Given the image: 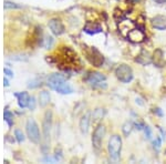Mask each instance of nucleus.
Instances as JSON below:
<instances>
[{
  "mask_svg": "<svg viewBox=\"0 0 166 164\" xmlns=\"http://www.w3.org/2000/svg\"><path fill=\"white\" fill-rule=\"evenodd\" d=\"M48 86L54 91L62 94H70L73 92V88L65 81L64 77L60 73H53L48 78Z\"/></svg>",
  "mask_w": 166,
  "mask_h": 164,
  "instance_id": "1",
  "label": "nucleus"
},
{
  "mask_svg": "<svg viewBox=\"0 0 166 164\" xmlns=\"http://www.w3.org/2000/svg\"><path fill=\"white\" fill-rule=\"evenodd\" d=\"M108 151L109 155L112 160L117 161L120 158L122 151V138L119 134H113L110 138L108 143Z\"/></svg>",
  "mask_w": 166,
  "mask_h": 164,
  "instance_id": "2",
  "label": "nucleus"
},
{
  "mask_svg": "<svg viewBox=\"0 0 166 164\" xmlns=\"http://www.w3.org/2000/svg\"><path fill=\"white\" fill-rule=\"evenodd\" d=\"M26 131H27V135L31 142L33 143H40L41 141V135H40V130L37 124V122L33 119H28L26 123Z\"/></svg>",
  "mask_w": 166,
  "mask_h": 164,
  "instance_id": "3",
  "label": "nucleus"
},
{
  "mask_svg": "<svg viewBox=\"0 0 166 164\" xmlns=\"http://www.w3.org/2000/svg\"><path fill=\"white\" fill-rule=\"evenodd\" d=\"M115 75L117 80L123 83H130L133 80V70L127 64H120L115 69Z\"/></svg>",
  "mask_w": 166,
  "mask_h": 164,
  "instance_id": "4",
  "label": "nucleus"
},
{
  "mask_svg": "<svg viewBox=\"0 0 166 164\" xmlns=\"http://www.w3.org/2000/svg\"><path fill=\"white\" fill-rule=\"evenodd\" d=\"M105 133H106V128L103 124L97 125L94 130L93 135H92V145L97 151H100L102 147V142L105 136Z\"/></svg>",
  "mask_w": 166,
  "mask_h": 164,
  "instance_id": "5",
  "label": "nucleus"
},
{
  "mask_svg": "<svg viewBox=\"0 0 166 164\" xmlns=\"http://www.w3.org/2000/svg\"><path fill=\"white\" fill-rule=\"evenodd\" d=\"M85 56L86 59L89 60V62L93 67H102L103 62H104V58H103L102 53L100 52L97 49H95L94 47H91L90 49L86 50Z\"/></svg>",
  "mask_w": 166,
  "mask_h": 164,
  "instance_id": "6",
  "label": "nucleus"
},
{
  "mask_svg": "<svg viewBox=\"0 0 166 164\" xmlns=\"http://www.w3.org/2000/svg\"><path fill=\"white\" fill-rule=\"evenodd\" d=\"M105 80H106V77L101 72H90L85 78L86 82L94 88H102L101 83L105 82Z\"/></svg>",
  "mask_w": 166,
  "mask_h": 164,
  "instance_id": "7",
  "label": "nucleus"
},
{
  "mask_svg": "<svg viewBox=\"0 0 166 164\" xmlns=\"http://www.w3.org/2000/svg\"><path fill=\"white\" fill-rule=\"evenodd\" d=\"M51 128H52V111L48 110L44 113L43 121H42V130H43V136L45 141H48L50 138Z\"/></svg>",
  "mask_w": 166,
  "mask_h": 164,
  "instance_id": "8",
  "label": "nucleus"
},
{
  "mask_svg": "<svg viewBox=\"0 0 166 164\" xmlns=\"http://www.w3.org/2000/svg\"><path fill=\"white\" fill-rule=\"evenodd\" d=\"M151 22H152L153 28H155L156 30H160V31L166 30V16L157 14V16H155V17L152 18Z\"/></svg>",
  "mask_w": 166,
  "mask_h": 164,
  "instance_id": "9",
  "label": "nucleus"
},
{
  "mask_svg": "<svg viewBox=\"0 0 166 164\" xmlns=\"http://www.w3.org/2000/svg\"><path fill=\"white\" fill-rule=\"evenodd\" d=\"M49 28L51 29L52 34L55 36H61L64 34V26L62 25L59 19H51L49 21Z\"/></svg>",
  "mask_w": 166,
  "mask_h": 164,
  "instance_id": "10",
  "label": "nucleus"
},
{
  "mask_svg": "<svg viewBox=\"0 0 166 164\" xmlns=\"http://www.w3.org/2000/svg\"><path fill=\"white\" fill-rule=\"evenodd\" d=\"M127 38L133 42H142L145 39V34L143 30H140V29H132L128 31Z\"/></svg>",
  "mask_w": 166,
  "mask_h": 164,
  "instance_id": "11",
  "label": "nucleus"
},
{
  "mask_svg": "<svg viewBox=\"0 0 166 164\" xmlns=\"http://www.w3.org/2000/svg\"><path fill=\"white\" fill-rule=\"evenodd\" d=\"M91 112H86L80 120V130L83 134H86L90 128V122H91Z\"/></svg>",
  "mask_w": 166,
  "mask_h": 164,
  "instance_id": "12",
  "label": "nucleus"
},
{
  "mask_svg": "<svg viewBox=\"0 0 166 164\" xmlns=\"http://www.w3.org/2000/svg\"><path fill=\"white\" fill-rule=\"evenodd\" d=\"M16 97L18 99V104L20 108H26L29 104V100H30V95L28 94V92H19L16 93Z\"/></svg>",
  "mask_w": 166,
  "mask_h": 164,
  "instance_id": "13",
  "label": "nucleus"
},
{
  "mask_svg": "<svg viewBox=\"0 0 166 164\" xmlns=\"http://www.w3.org/2000/svg\"><path fill=\"white\" fill-rule=\"evenodd\" d=\"M135 61L137 62V63L142 64V66H146V64H149L152 62V58L149 57V54L146 51H142L137 56V58L135 59Z\"/></svg>",
  "mask_w": 166,
  "mask_h": 164,
  "instance_id": "14",
  "label": "nucleus"
},
{
  "mask_svg": "<svg viewBox=\"0 0 166 164\" xmlns=\"http://www.w3.org/2000/svg\"><path fill=\"white\" fill-rule=\"evenodd\" d=\"M50 102V92L49 91H41L39 93V104L40 106H45Z\"/></svg>",
  "mask_w": 166,
  "mask_h": 164,
  "instance_id": "15",
  "label": "nucleus"
},
{
  "mask_svg": "<svg viewBox=\"0 0 166 164\" xmlns=\"http://www.w3.org/2000/svg\"><path fill=\"white\" fill-rule=\"evenodd\" d=\"M163 51L160 49H156L153 53V62H154L157 67H162L163 64Z\"/></svg>",
  "mask_w": 166,
  "mask_h": 164,
  "instance_id": "16",
  "label": "nucleus"
},
{
  "mask_svg": "<svg viewBox=\"0 0 166 164\" xmlns=\"http://www.w3.org/2000/svg\"><path fill=\"white\" fill-rule=\"evenodd\" d=\"M104 114H105L104 109H102V108L95 109L91 115L93 122H99V121H101V120L103 119V117H104Z\"/></svg>",
  "mask_w": 166,
  "mask_h": 164,
  "instance_id": "17",
  "label": "nucleus"
},
{
  "mask_svg": "<svg viewBox=\"0 0 166 164\" xmlns=\"http://www.w3.org/2000/svg\"><path fill=\"white\" fill-rule=\"evenodd\" d=\"M133 128H134V124H133L131 121H126L124 122V124L122 125V132L124 134V136H128L132 133Z\"/></svg>",
  "mask_w": 166,
  "mask_h": 164,
  "instance_id": "18",
  "label": "nucleus"
},
{
  "mask_svg": "<svg viewBox=\"0 0 166 164\" xmlns=\"http://www.w3.org/2000/svg\"><path fill=\"white\" fill-rule=\"evenodd\" d=\"M3 118H5V121L8 123L9 126H11L12 123H14V114L8 110H6L5 113H3Z\"/></svg>",
  "mask_w": 166,
  "mask_h": 164,
  "instance_id": "19",
  "label": "nucleus"
},
{
  "mask_svg": "<svg viewBox=\"0 0 166 164\" xmlns=\"http://www.w3.org/2000/svg\"><path fill=\"white\" fill-rule=\"evenodd\" d=\"M53 42H54V40L52 37H45V39H43V47L45 49H50L53 46Z\"/></svg>",
  "mask_w": 166,
  "mask_h": 164,
  "instance_id": "20",
  "label": "nucleus"
},
{
  "mask_svg": "<svg viewBox=\"0 0 166 164\" xmlns=\"http://www.w3.org/2000/svg\"><path fill=\"white\" fill-rule=\"evenodd\" d=\"M14 136H16L17 141L20 142V143L25 141V135H23V133H22L21 130H18V129H17V130L14 131Z\"/></svg>",
  "mask_w": 166,
  "mask_h": 164,
  "instance_id": "21",
  "label": "nucleus"
},
{
  "mask_svg": "<svg viewBox=\"0 0 166 164\" xmlns=\"http://www.w3.org/2000/svg\"><path fill=\"white\" fill-rule=\"evenodd\" d=\"M20 8V6L16 5L14 2H10V1H5V9H18Z\"/></svg>",
  "mask_w": 166,
  "mask_h": 164,
  "instance_id": "22",
  "label": "nucleus"
},
{
  "mask_svg": "<svg viewBox=\"0 0 166 164\" xmlns=\"http://www.w3.org/2000/svg\"><path fill=\"white\" fill-rule=\"evenodd\" d=\"M36 98L34 97H30V100H29V104H28V108L30 109V110H34L36 109Z\"/></svg>",
  "mask_w": 166,
  "mask_h": 164,
  "instance_id": "23",
  "label": "nucleus"
},
{
  "mask_svg": "<svg viewBox=\"0 0 166 164\" xmlns=\"http://www.w3.org/2000/svg\"><path fill=\"white\" fill-rule=\"evenodd\" d=\"M144 131H145V135H146L147 139H151V138H152V131H151V128L147 126V125H145V126H144Z\"/></svg>",
  "mask_w": 166,
  "mask_h": 164,
  "instance_id": "24",
  "label": "nucleus"
},
{
  "mask_svg": "<svg viewBox=\"0 0 166 164\" xmlns=\"http://www.w3.org/2000/svg\"><path fill=\"white\" fill-rule=\"evenodd\" d=\"M153 144H154V147L156 146V149H160V144H162V141H160V138H156V139H155V141L153 142Z\"/></svg>",
  "mask_w": 166,
  "mask_h": 164,
  "instance_id": "25",
  "label": "nucleus"
},
{
  "mask_svg": "<svg viewBox=\"0 0 166 164\" xmlns=\"http://www.w3.org/2000/svg\"><path fill=\"white\" fill-rule=\"evenodd\" d=\"M3 71H5V73L8 75V77H14V73H12V71H11V70H9V69H7V68H6Z\"/></svg>",
  "mask_w": 166,
  "mask_h": 164,
  "instance_id": "26",
  "label": "nucleus"
},
{
  "mask_svg": "<svg viewBox=\"0 0 166 164\" xmlns=\"http://www.w3.org/2000/svg\"><path fill=\"white\" fill-rule=\"evenodd\" d=\"M135 126H136V129H137V130H142V129H143L145 125L142 124V123H135Z\"/></svg>",
  "mask_w": 166,
  "mask_h": 164,
  "instance_id": "27",
  "label": "nucleus"
},
{
  "mask_svg": "<svg viewBox=\"0 0 166 164\" xmlns=\"http://www.w3.org/2000/svg\"><path fill=\"white\" fill-rule=\"evenodd\" d=\"M154 112H156V113L160 115V117H162V115H163V113H162V111H160V109H155Z\"/></svg>",
  "mask_w": 166,
  "mask_h": 164,
  "instance_id": "28",
  "label": "nucleus"
},
{
  "mask_svg": "<svg viewBox=\"0 0 166 164\" xmlns=\"http://www.w3.org/2000/svg\"><path fill=\"white\" fill-rule=\"evenodd\" d=\"M153 1H155L156 3H160V5H162V3H165L166 0H153Z\"/></svg>",
  "mask_w": 166,
  "mask_h": 164,
  "instance_id": "29",
  "label": "nucleus"
},
{
  "mask_svg": "<svg viewBox=\"0 0 166 164\" xmlns=\"http://www.w3.org/2000/svg\"><path fill=\"white\" fill-rule=\"evenodd\" d=\"M3 84H5L6 86H9V83H8V80H7V79H5V80H3Z\"/></svg>",
  "mask_w": 166,
  "mask_h": 164,
  "instance_id": "30",
  "label": "nucleus"
},
{
  "mask_svg": "<svg viewBox=\"0 0 166 164\" xmlns=\"http://www.w3.org/2000/svg\"><path fill=\"white\" fill-rule=\"evenodd\" d=\"M131 1H133V2H140L141 0H131Z\"/></svg>",
  "mask_w": 166,
  "mask_h": 164,
  "instance_id": "31",
  "label": "nucleus"
}]
</instances>
